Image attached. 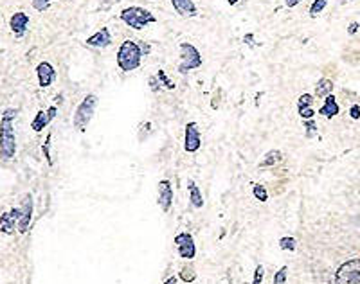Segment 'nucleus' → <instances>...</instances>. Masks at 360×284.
<instances>
[{"label": "nucleus", "instance_id": "nucleus-2", "mask_svg": "<svg viewBox=\"0 0 360 284\" xmlns=\"http://www.w3.org/2000/svg\"><path fill=\"white\" fill-rule=\"evenodd\" d=\"M141 58H142L141 45L133 40H125L117 51V65L123 72H132L139 69Z\"/></svg>", "mask_w": 360, "mask_h": 284}, {"label": "nucleus", "instance_id": "nucleus-39", "mask_svg": "<svg viewBox=\"0 0 360 284\" xmlns=\"http://www.w3.org/2000/svg\"><path fill=\"white\" fill-rule=\"evenodd\" d=\"M0 119H2V112H0Z\"/></svg>", "mask_w": 360, "mask_h": 284}, {"label": "nucleus", "instance_id": "nucleus-22", "mask_svg": "<svg viewBox=\"0 0 360 284\" xmlns=\"http://www.w3.org/2000/svg\"><path fill=\"white\" fill-rule=\"evenodd\" d=\"M180 279H182L184 283H193L196 279V273H195V268L189 265H186L182 268V271H180Z\"/></svg>", "mask_w": 360, "mask_h": 284}, {"label": "nucleus", "instance_id": "nucleus-26", "mask_svg": "<svg viewBox=\"0 0 360 284\" xmlns=\"http://www.w3.org/2000/svg\"><path fill=\"white\" fill-rule=\"evenodd\" d=\"M51 2H54V0H32V7L40 13H44L51 7Z\"/></svg>", "mask_w": 360, "mask_h": 284}, {"label": "nucleus", "instance_id": "nucleus-19", "mask_svg": "<svg viewBox=\"0 0 360 284\" xmlns=\"http://www.w3.org/2000/svg\"><path fill=\"white\" fill-rule=\"evenodd\" d=\"M189 196H191V205L196 209H200L203 205V198L202 193L198 189V185L195 182H189Z\"/></svg>", "mask_w": 360, "mask_h": 284}, {"label": "nucleus", "instance_id": "nucleus-11", "mask_svg": "<svg viewBox=\"0 0 360 284\" xmlns=\"http://www.w3.org/2000/svg\"><path fill=\"white\" fill-rule=\"evenodd\" d=\"M36 76H38V83L42 89H47L51 87L54 79H56V70L49 61H42V63L36 67Z\"/></svg>", "mask_w": 360, "mask_h": 284}, {"label": "nucleus", "instance_id": "nucleus-1", "mask_svg": "<svg viewBox=\"0 0 360 284\" xmlns=\"http://www.w3.org/2000/svg\"><path fill=\"white\" fill-rule=\"evenodd\" d=\"M18 110L7 108L0 119V160H11L16 153V137H15V117Z\"/></svg>", "mask_w": 360, "mask_h": 284}, {"label": "nucleus", "instance_id": "nucleus-6", "mask_svg": "<svg viewBox=\"0 0 360 284\" xmlns=\"http://www.w3.org/2000/svg\"><path fill=\"white\" fill-rule=\"evenodd\" d=\"M178 51H180V58H182V61L178 65V72L180 74H188L189 70H195L202 65V56H200V52H198L195 45L182 42L180 47H178Z\"/></svg>", "mask_w": 360, "mask_h": 284}, {"label": "nucleus", "instance_id": "nucleus-35", "mask_svg": "<svg viewBox=\"0 0 360 284\" xmlns=\"http://www.w3.org/2000/svg\"><path fill=\"white\" fill-rule=\"evenodd\" d=\"M357 31H359V24H355L353 22V24L349 26V29H347V32H349V34H355Z\"/></svg>", "mask_w": 360, "mask_h": 284}, {"label": "nucleus", "instance_id": "nucleus-27", "mask_svg": "<svg viewBox=\"0 0 360 284\" xmlns=\"http://www.w3.org/2000/svg\"><path fill=\"white\" fill-rule=\"evenodd\" d=\"M286 273H288V266H281L274 275V284H286Z\"/></svg>", "mask_w": 360, "mask_h": 284}, {"label": "nucleus", "instance_id": "nucleus-13", "mask_svg": "<svg viewBox=\"0 0 360 284\" xmlns=\"http://www.w3.org/2000/svg\"><path fill=\"white\" fill-rule=\"evenodd\" d=\"M27 26H29V16H27L24 11H18V13H15L13 16L9 18V27H11V31H13L15 36H18V38H22V36L26 34Z\"/></svg>", "mask_w": 360, "mask_h": 284}, {"label": "nucleus", "instance_id": "nucleus-23", "mask_svg": "<svg viewBox=\"0 0 360 284\" xmlns=\"http://www.w3.org/2000/svg\"><path fill=\"white\" fill-rule=\"evenodd\" d=\"M252 194L256 196V200H259V202H266L268 200V194H266V189L263 187V185H259V183H256L252 189Z\"/></svg>", "mask_w": 360, "mask_h": 284}, {"label": "nucleus", "instance_id": "nucleus-10", "mask_svg": "<svg viewBox=\"0 0 360 284\" xmlns=\"http://www.w3.org/2000/svg\"><path fill=\"white\" fill-rule=\"evenodd\" d=\"M56 112H58L56 106H51V108H47V110H40L38 114L34 115V119H32L31 128L36 133H40L44 128H47L51 124V120L56 117Z\"/></svg>", "mask_w": 360, "mask_h": 284}, {"label": "nucleus", "instance_id": "nucleus-15", "mask_svg": "<svg viewBox=\"0 0 360 284\" xmlns=\"http://www.w3.org/2000/svg\"><path fill=\"white\" fill-rule=\"evenodd\" d=\"M173 203V189H171V183L168 180H162L158 183V205L160 209L168 212Z\"/></svg>", "mask_w": 360, "mask_h": 284}, {"label": "nucleus", "instance_id": "nucleus-25", "mask_svg": "<svg viewBox=\"0 0 360 284\" xmlns=\"http://www.w3.org/2000/svg\"><path fill=\"white\" fill-rule=\"evenodd\" d=\"M312 103H313V97H312L310 94H303L301 97H299V101H297V110L310 108V106H312Z\"/></svg>", "mask_w": 360, "mask_h": 284}, {"label": "nucleus", "instance_id": "nucleus-37", "mask_svg": "<svg viewBox=\"0 0 360 284\" xmlns=\"http://www.w3.org/2000/svg\"><path fill=\"white\" fill-rule=\"evenodd\" d=\"M164 284H177V277H170Z\"/></svg>", "mask_w": 360, "mask_h": 284}, {"label": "nucleus", "instance_id": "nucleus-8", "mask_svg": "<svg viewBox=\"0 0 360 284\" xmlns=\"http://www.w3.org/2000/svg\"><path fill=\"white\" fill-rule=\"evenodd\" d=\"M175 245H177V250L178 254H180V257L184 259H193L195 257V241H193V236L188 232H182L178 234L177 238H175Z\"/></svg>", "mask_w": 360, "mask_h": 284}, {"label": "nucleus", "instance_id": "nucleus-17", "mask_svg": "<svg viewBox=\"0 0 360 284\" xmlns=\"http://www.w3.org/2000/svg\"><path fill=\"white\" fill-rule=\"evenodd\" d=\"M339 112H341V108H339V105L335 101V95H328V97L324 99V105H322L321 110H319V114L324 115L326 119H333Z\"/></svg>", "mask_w": 360, "mask_h": 284}, {"label": "nucleus", "instance_id": "nucleus-36", "mask_svg": "<svg viewBox=\"0 0 360 284\" xmlns=\"http://www.w3.org/2000/svg\"><path fill=\"white\" fill-rule=\"evenodd\" d=\"M252 38H254L252 34H245V36H243V42H245V44H252Z\"/></svg>", "mask_w": 360, "mask_h": 284}, {"label": "nucleus", "instance_id": "nucleus-32", "mask_svg": "<svg viewBox=\"0 0 360 284\" xmlns=\"http://www.w3.org/2000/svg\"><path fill=\"white\" fill-rule=\"evenodd\" d=\"M297 112H299V115H301L304 120L312 119V117H313V110H312V106H310V108H303V110H297Z\"/></svg>", "mask_w": 360, "mask_h": 284}, {"label": "nucleus", "instance_id": "nucleus-14", "mask_svg": "<svg viewBox=\"0 0 360 284\" xmlns=\"http://www.w3.org/2000/svg\"><path fill=\"white\" fill-rule=\"evenodd\" d=\"M110 44H112V34H110V31H108L107 27H101L95 34L87 38V45L89 47H95V49H105Z\"/></svg>", "mask_w": 360, "mask_h": 284}, {"label": "nucleus", "instance_id": "nucleus-16", "mask_svg": "<svg viewBox=\"0 0 360 284\" xmlns=\"http://www.w3.org/2000/svg\"><path fill=\"white\" fill-rule=\"evenodd\" d=\"M171 4L180 16H196L198 15V9H196L193 0H171Z\"/></svg>", "mask_w": 360, "mask_h": 284}, {"label": "nucleus", "instance_id": "nucleus-5", "mask_svg": "<svg viewBox=\"0 0 360 284\" xmlns=\"http://www.w3.org/2000/svg\"><path fill=\"white\" fill-rule=\"evenodd\" d=\"M335 284H360V255H355L339 266Z\"/></svg>", "mask_w": 360, "mask_h": 284}, {"label": "nucleus", "instance_id": "nucleus-3", "mask_svg": "<svg viewBox=\"0 0 360 284\" xmlns=\"http://www.w3.org/2000/svg\"><path fill=\"white\" fill-rule=\"evenodd\" d=\"M119 18L123 20L128 27L135 29V31H141V29H144L148 24H155V22H157V18H155V15H153L152 11H148V9H144V7H141V6H130V7H126V9H123L119 13Z\"/></svg>", "mask_w": 360, "mask_h": 284}, {"label": "nucleus", "instance_id": "nucleus-29", "mask_svg": "<svg viewBox=\"0 0 360 284\" xmlns=\"http://www.w3.org/2000/svg\"><path fill=\"white\" fill-rule=\"evenodd\" d=\"M157 77H158V79H160V83H164V87H166V89H170V90H173V89H175V85H173V81H171L170 77L166 76V72H164V70H158V72H157Z\"/></svg>", "mask_w": 360, "mask_h": 284}, {"label": "nucleus", "instance_id": "nucleus-28", "mask_svg": "<svg viewBox=\"0 0 360 284\" xmlns=\"http://www.w3.org/2000/svg\"><path fill=\"white\" fill-rule=\"evenodd\" d=\"M49 148H51V135H47V139H45L44 146H42V151H44V157L47 158L49 165H52V158H51V151H49Z\"/></svg>", "mask_w": 360, "mask_h": 284}, {"label": "nucleus", "instance_id": "nucleus-38", "mask_svg": "<svg viewBox=\"0 0 360 284\" xmlns=\"http://www.w3.org/2000/svg\"><path fill=\"white\" fill-rule=\"evenodd\" d=\"M236 2H238V0H229V4H236Z\"/></svg>", "mask_w": 360, "mask_h": 284}, {"label": "nucleus", "instance_id": "nucleus-31", "mask_svg": "<svg viewBox=\"0 0 360 284\" xmlns=\"http://www.w3.org/2000/svg\"><path fill=\"white\" fill-rule=\"evenodd\" d=\"M304 128H306V137H313V133H315V122L312 119H306L304 120Z\"/></svg>", "mask_w": 360, "mask_h": 284}, {"label": "nucleus", "instance_id": "nucleus-24", "mask_svg": "<svg viewBox=\"0 0 360 284\" xmlns=\"http://www.w3.org/2000/svg\"><path fill=\"white\" fill-rule=\"evenodd\" d=\"M279 246H281V250H290V252H294V250H296V239H294V238H281V239H279Z\"/></svg>", "mask_w": 360, "mask_h": 284}, {"label": "nucleus", "instance_id": "nucleus-30", "mask_svg": "<svg viewBox=\"0 0 360 284\" xmlns=\"http://www.w3.org/2000/svg\"><path fill=\"white\" fill-rule=\"evenodd\" d=\"M263 275H265V268L259 265L258 268H256V271H254V283L252 284H261V283H263Z\"/></svg>", "mask_w": 360, "mask_h": 284}, {"label": "nucleus", "instance_id": "nucleus-18", "mask_svg": "<svg viewBox=\"0 0 360 284\" xmlns=\"http://www.w3.org/2000/svg\"><path fill=\"white\" fill-rule=\"evenodd\" d=\"M331 92H333V81L331 79H326V77H322L321 81L317 83L315 87V95L317 97H328V95H331Z\"/></svg>", "mask_w": 360, "mask_h": 284}, {"label": "nucleus", "instance_id": "nucleus-12", "mask_svg": "<svg viewBox=\"0 0 360 284\" xmlns=\"http://www.w3.org/2000/svg\"><path fill=\"white\" fill-rule=\"evenodd\" d=\"M18 218H20V209H11L9 212L0 216V232L4 234H15V228L18 225Z\"/></svg>", "mask_w": 360, "mask_h": 284}, {"label": "nucleus", "instance_id": "nucleus-33", "mask_svg": "<svg viewBox=\"0 0 360 284\" xmlns=\"http://www.w3.org/2000/svg\"><path fill=\"white\" fill-rule=\"evenodd\" d=\"M349 115H351L353 119H360V106H359V105H353V106H351V110H349Z\"/></svg>", "mask_w": 360, "mask_h": 284}, {"label": "nucleus", "instance_id": "nucleus-9", "mask_svg": "<svg viewBox=\"0 0 360 284\" xmlns=\"http://www.w3.org/2000/svg\"><path fill=\"white\" fill-rule=\"evenodd\" d=\"M200 144H202V142H200V130H198V124H196V122H188V126H186V144H184L186 151L188 153L198 151Z\"/></svg>", "mask_w": 360, "mask_h": 284}, {"label": "nucleus", "instance_id": "nucleus-34", "mask_svg": "<svg viewBox=\"0 0 360 284\" xmlns=\"http://www.w3.org/2000/svg\"><path fill=\"white\" fill-rule=\"evenodd\" d=\"M301 2H303V0H284V4L288 7H296L297 4H301Z\"/></svg>", "mask_w": 360, "mask_h": 284}, {"label": "nucleus", "instance_id": "nucleus-20", "mask_svg": "<svg viewBox=\"0 0 360 284\" xmlns=\"http://www.w3.org/2000/svg\"><path fill=\"white\" fill-rule=\"evenodd\" d=\"M281 160V151H278V149H272V151H268L265 155V158L259 162V167H272V165H276Z\"/></svg>", "mask_w": 360, "mask_h": 284}, {"label": "nucleus", "instance_id": "nucleus-4", "mask_svg": "<svg viewBox=\"0 0 360 284\" xmlns=\"http://www.w3.org/2000/svg\"><path fill=\"white\" fill-rule=\"evenodd\" d=\"M95 106H97V95H85V99L79 103V106L76 108V114H74V128L78 132H83L87 128V124L92 120L95 114Z\"/></svg>", "mask_w": 360, "mask_h": 284}, {"label": "nucleus", "instance_id": "nucleus-21", "mask_svg": "<svg viewBox=\"0 0 360 284\" xmlns=\"http://www.w3.org/2000/svg\"><path fill=\"white\" fill-rule=\"evenodd\" d=\"M328 4V0H313V4L310 6V16H319V15L324 11V7Z\"/></svg>", "mask_w": 360, "mask_h": 284}, {"label": "nucleus", "instance_id": "nucleus-7", "mask_svg": "<svg viewBox=\"0 0 360 284\" xmlns=\"http://www.w3.org/2000/svg\"><path fill=\"white\" fill-rule=\"evenodd\" d=\"M20 218H18V232L20 234H26L29 230V225H31V220H32V196L27 194L24 198V202L20 205Z\"/></svg>", "mask_w": 360, "mask_h": 284}]
</instances>
